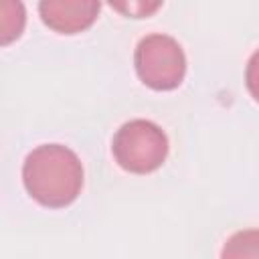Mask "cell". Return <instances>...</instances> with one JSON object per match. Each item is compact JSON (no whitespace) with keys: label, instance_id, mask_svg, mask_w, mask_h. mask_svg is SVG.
Masks as SVG:
<instances>
[{"label":"cell","instance_id":"6da1fadb","mask_svg":"<svg viewBox=\"0 0 259 259\" xmlns=\"http://www.w3.org/2000/svg\"><path fill=\"white\" fill-rule=\"evenodd\" d=\"M22 182L38 204L61 208L79 196L83 188V164L71 148L42 144L26 156Z\"/></svg>","mask_w":259,"mask_h":259},{"label":"cell","instance_id":"7a4b0ae2","mask_svg":"<svg viewBox=\"0 0 259 259\" xmlns=\"http://www.w3.org/2000/svg\"><path fill=\"white\" fill-rule=\"evenodd\" d=\"M111 152L123 170L148 174L164 164L168 156V138L154 121L132 119L115 132Z\"/></svg>","mask_w":259,"mask_h":259},{"label":"cell","instance_id":"3957f363","mask_svg":"<svg viewBox=\"0 0 259 259\" xmlns=\"http://www.w3.org/2000/svg\"><path fill=\"white\" fill-rule=\"evenodd\" d=\"M134 65L140 81L156 91H168L182 83L186 57L176 38L154 32L144 36L134 53Z\"/></svg>","mask_w":259,"mask_h":259},{"label":"cell","instance_id":"277c9868","mask_svg":"<svg viewBox=\"0 0 259 259\" xmlns=\"http://www.w3.org/2000/svg\"><path fill=\"white\" fill-rule=\"evenodd\" d=\"M101 4L95 0H42L38 4L40 20L61 34H75L89 28Z\"/></svg>","mask_w":259,"mask_h":259},{"label":"cell","instance_id":"5b68a950","mask_svg":"<svg viewBox=\"0 0 259 259\" xmlns=\"http://www.w3.org/2000/svg\"><path fill=\"white\" fill-rule=\"evenodd\" d=\"M221 259H259V229L237 231L227 239Z\"/></svg>","mask_w":259,"mask_h":259},{"label":"cell","instance_id":"8992f818","mask_svg":"<svg viewBox=\"0 0 259 259\" xmlns=\"http://www.w3.org/2000/svg\"><path fill=\"white\" fill-rule=\"evenodd\" d=\"M26 22V12L20 2H2L0 4V42L8 45L22 34Z\"/></svg>","mask_w":259,"mask_h":259},{"label":"cell","instance_id":"52a82bcc","mask_svg":"<svg viewBox=\"0 0 259 259\" xmlns=\"http://www.w3.org/2000/svg\"><path fill=\"white\" fill-rule=\"evenodd\" d=\"M111 6L119 12H123L125 16L142 18V16H148L154 10H158L162 6V2H125V4H111Z\"/></svg>","mask_w":259,"mask_h":259},{"label":"cell","instance_id":"ba28073f","mask_svg":"<svg viewBox=\"0 0 259 259\" xmlns=\"http://www.w3.org/2000/svg\"><path fill=\"white\" fill-rule=\"evenodd\" d=\"M245 83L249 93L255 97V101H259V49L251 55L247 69H245Z\"/></svg>","mask_w":259,"mask_h":259}]
</instances>
